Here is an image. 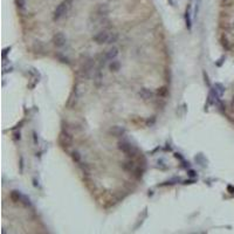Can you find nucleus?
Returning <instances> with one entry per match:
<instances>
[{"label":"nucleus","mask_w":234,"mask_h":234,"mask_svg":"<svg viewBox=\"0 0 234 234\" xmlns=\"http://www.w3.org/2000/svg\"><path fill=\"white\" fill-rule=\"evenodd\" d=\"M60 143L62 144L63 147H69L73 143V137L67 131H62L60 134Z\"/></svg>","instance_id":"nucleus-4"},{"label":"nucleus","mask_w":234,"mask_h":234,"mask_svg":"<svg viewBox=\"0 0 234 234\" xmlns=\"http://www.w3.org/2000/svg\"><path fill=\"white\" fill-rule=\"evenodd\" d=\"M213 90L216 91V94L219 96V97H221L224 91H225V87L222 86L221 83H216V86H214V88H213Z\"/></svg>","instance_id":"nucleus-13"},{"label":"nucleus","mask_w":234,"mask_h":234,"mask_svg":"<svg viewBox=\"0 0 234 234\" xmlns=\"http://www.w3.org/2000/svg\"><path fill=\"white\" fill-rule=\"evenodd\" d=\"M188 176H190V177H197V173H196L193 170H190V171H188Z\"/></svg>","instance_id":"nucleus-23"},{"label":"nucleus","mask_w":234,"mask_h":234,"mask_svg":"<svg viewBox=\"0 0 234 234\" xmlns=\"http://www.w3.org/2000/svg\"><path fill=\"white\" fill-rule=\"evenodd\" d=\"M118 149L127 156H135L137 153V149L128 140H121L118 143Z\"/></svg>","instance_id":"nucleus-2"},{"label":"nucleus","mask_w":234,"mask_h":234,"mask_svg":"<svg viewBox=\"0 0 234 234\" xmlns=\"http://www.w3.org/2000/svg\"><path fill=\"white\" fill-rule=\"evenodd\" d=\"M119 62L118 61H112L110 63V69L112 70V71H117V70H119Z\"/></svg>","instance_id":"nucleus-16"},{"label":"nucleus","mask_w":234,"mask_h":234,"mask_svg":"<svg viewBox=\"0 0 234 234\" xmlns=\"http://www.w3.org/2000/svg\"><path fill=\"white\" fill-rule=\"evenodd\" d=\"M73 6V0H63L61 1L58 5V7L55 8L54 14H53V19L54 20H60L61 18H63L66 14H68L69 11L71 10Z\"/></svg>","instance_id":"nucleus-1"},{"label":"nucleus","mask_w":234,"mask_h":234,"mask_svg":"<svg viewBox=\"0 0 234 234\" xmlns=\"http://www.w3.org/2000/svg\"><path fill=\"white\" fill-rule=\"evenodd\" d=\"M14 139L15 140L20 139V132H15V137H14Z\"/></svg>","instance_id":"nucleus-25"},{"label":"nucleus","mask_w":234,"mask_h":234,"mask_svg":"<svg viewBox=\"0 0 234 234\" xmlns=\"http://www.w3.org/2000/svg\"><path fill=\"white\" fill-rule=\"evenodd\" d=\"M118 48L117 47H112V48H110L108 52L105 53V55H104V58L105 60H110V61H112V60H115V58L118 56Z\"/></svg>","instance_id":"nucleus-7"},{"label":"nucleus","mask_w":234,"mask_h":234,"mask_svg":"<svg viewBox=\"0 0 234 234\" xmlns=\"http://www.w3.org/2000/svg\"><path fill=\"white\" fill-rule=\"evenodd\" d=\"M93 69H94V61L91 58H89L88 61L84 62L83 67H82V75L86 76V77H89V75L91 74Z\"/></svg>","instance_id":"nucleus-5"},{"label":"nucleus","mask_w":234,"mask_h":234,"mask_svg":"<svg viewBox=\"0 0 234 234\" xmlns=\"http://www.w3.org/2000/svg\"><path fill=\"white\" fill-rule=\"evenodd\" d=\"M232 108L234 109V97H233V99H232Z\"/></svg>","instance_id":"nucleus-27"},{"label":"nucleus","mask_w":234,"mask_h":234,"mask_svg":"<svg viewBox=\"0 0 234 234\" xmlns=\"http://www.w3.org/2000/svg\"><path fill=\"white\" fill-rule=\"evenodd\" d=\"M67 42V39L63 33H56L53 36V43L56 47H63Z\"/></svg>","instance_id":"nucleus-6"},{"label":"nucleus","mask_w":234,"mask_h":234,"mask_svg":"<svg viewBox=\"0 0 234 234\" xmlns=\"http://www.w3.org/2000/svg\"><path fill=\"white\" fill-rule=\"evenodd\" d=\"M185 22H186L187 29L192 28V19H191V12H190V7H187L186 12H185Z\"/></svg>","instance_id":"nucleus-12"},{"label":"nucleus","mask_w":234,"mask_h":234,"mask_svg":"<svg viewBox=\"0 0 234 234\" xmlns=\"http://www.w3.org/2000/svg\"><path fill=\"white\" fill-rule=\"evenodd\" d=\"M117 38H118L117 33H114V32H111V35H110V38H109V41H108V43H114V42H116Z\"/></svg>","instance_id":"nucleus-18"},{"label":"nucleus","mask_w":234,"mask_h":234,"mask_svg":"<svg viewBox=\"0 0 234 234\" xmlns=\"http://www.w3.org/2000/svg\"><path fill=\"white\" fill-rule=\"evenodd\" d=\"M111 35V32L110 30H107V29H103V30H101L99 33H96V34L94 35V41L96 42V43H99V45H102V43H108V41H109V38H110Z\"/></svg>","instance_id":"nucleus-3"},{"label":"nucleus","mask_w":234,"mask_h":234,"mask_svg":"<svg viewBox=\"0 0 234 234\" xmlns=\"http://www.w3.org/2000/svg\"><path fill=\"white\" fill-rule=\"evenodd\" d=\"M122 167L125 171H129V172H134L135 170H136V165L132 160H127V162H124L122 163Z\"/></svg>","instance_id":"nucleus-9"},{"label":"nucleus","mask_w":234,"mask_h":234,"mask_svg":"<svg viewBox=\"0 0 234 234\" xmlns=\"http://www.w3.org/2000/svg\"><path fill=\"white\" fill-rule=\"evenodd\" d=\"M227 190L229 191V193H232V194H234V187L232 186V185H228V186H227Z\"/></svg>","instance_id":"nucleus-24"},{"label":"nucleus","mask_w":234,"mask_h":234,"mask_svg":"<svg viewBox=\"0 0 234 234\" xmlns=\"http://www.w3.org/2000/svg\"><path fill=\"white\" fill-rule=\"evenodd\" d=\"M22 196L23 194H21V193L19 192V191H13V192L11 193V198L13 201H15V203H20L21 201V198H22Z\"/></svg>","instance_id":"nucleus-14"},{"label":"nucleus","mask_w":234,"mask_h":234,"mask_svg":"<svg viewBox=\"0 0 234 234\" xmlns=\"http://www.w3.org/2000/svg\"><path fill=\"white\" fill-rule=\"evenodd\" d=\"M221 1H222V2H224V4H228V2L231 1V0H221Z\"/></svg>","instance_id":"nucleus-26"},{"label":"nucleus","mask_w":234,"mask_h":234,"mask_svg":"<svg viewBox=\"0 0 234 234\" xmlns=\"http://www.w3.org/2000/svg\"><path fill=\"white\" fill-rule=\"evenodd\" d=\"M33 139H34V144H38L39 143V138H38V135H36V132H33Z\"/></svg>","instance_id":"nucleus-21"},{"label":"nucleus","mask_w":234,"mask_h":234,"mask_svg":"<svg viewBox=\"0 0 234 234\" xmlns=\"http://www.w3.org/2000/svg\"><path fill=\"white\" fill-rule=\"evenodd\" d=\"M23 171V158L21 157L20 158V172H22Z\"/></svg>","instance_id":"nucleus-22"},{"label":"nucleus","mask_w":234,"mask_h":234,"mask_svg":"<svg viewBox=\"0 0 234 234\" xmlns=\"http://www.w3.org/2000/svg\"><path fill=\"white\" fill-rule=\"evenodd\" d=\"M108 13H109V8H108V6L105 5V4H101L97 7V14H99V17H105Z\"/></svg>","instance_id":"nucleus-11"},{"label":"nucleus","mask_w":234,"mask_h":234,"mask_svg":"<svg viewBox=\"0 0 234 234\" xmlns=\"http://www.w3.org/2000/svg\"><path fill=\"white\" fill-rule=\"evenodd\" d=\"M71 157H73V160H74L75 163H77V164L81 163V155H80L77 151L73 152V153H71Z\"/></svg>","instance_id":"nucleus-15"},{"label":"nucleus","mask_w":234,"mask_h":234,"mask_svg":"<svg viewBox=\"0 0 234 234\" xmlns=\"http://www.w3.org/2000/svg\"><path fill=\"white\" fill-rule=\"evenodd\" d=\"M102 80H103L102 73H101V70L99 69H97L96 70V73H95V75H94V83L96 84V87H99V86L102 84Z\"/></svg>","instance_id":"nucleus-10"},{"label":"nucleus","mask_w":234,"mask_h":234,"mask_svg":"<svg viewBox=\"0 0 234 234\" xmlns=\"http://www.w3.org/2000/svg\"><path fill=\"white\" fill-rule=\"evenodd\" d=\"M159 165H160V169H163V170L167 167L166 165H164V162L162 160V159H160V160H158V166H159Z\"/></svg>","instance_id":"nucleus-20"},{"label":"nucleus","mask_w":234,"mask_h":234,"mask_svg":"<svg viewBox=\"0 0 234 234\" xmlns=\"http://www.w3.org/2000/svg\"><path fill=\"white\" fill-rule=\"evenodd\" d=\"M10 50H11V47H7V48H5V49L2 50V58H6V55L10 53Z\"/></svg>","instance_id":"nucleus-19"},{"label":"nucleus","mask_w":234,"mask_h":234,"mask_svg":"<svg viewBox=\"0 0 234 234\" xmlns=\"http://www.w3.org/2000/svg\"><path fill=\"white\" fill-rule=\"evenodd\" d=\"M139 96H140V97H142L143 99H145V101H149V99H153V93H152L150 89H146V88H143V89H140Z\"/></svg>","instance_id":"nucleus-8"},{"label":"nucleus","mask_w":234,"mask_h":234,"mask_svg":"<svg viewBox=\"0 0 234 234\" xmlns=\"http://www.w3.org/2000/svg\"><path fill=\"white\" fill-rule=\"evenodd\" d=\"M15 5L19 10H23L26 7V0H15Z\"/></svg>","instance_id":"nucleus-17"}]
</instances>
